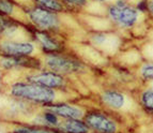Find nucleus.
Here are the masks:
<instances>
[{
    "label": "nucleus",
    "instance_id": "nucleus-3",
    "mask_svg": "<svg viewBox=\"0 0 153 133\" xmlns=\"http://www.w3.org/2000/svg\"><path fill=\"white\" fill-rule=\"evenodd\" d=\"M41 55L27 57L0 56V70L5 75V79L17 78L28 72L43 69Z\"/></svg>",
    "mask_w": 153,
    "mask_h": 133
},
{
    "label": "nucleus",
    "instance_id": "nucleus-18",
    "mask_svg": "<svg viewBox=\"0 0 153 133\" xmlns=\"http://www.w3.org/2000/svg\"><path fill=\"white\" fill-rule=\"evenodd\" d=\"M31 4L58 14H63L66 12L61 0H31Z\"/></svg>",
    "mask_w": 153,
    "mask_h": 133
},
{
    "label": "nucleus",
    "instance_id": "nucleus-16",
    "mask_svg": "<svg viewBox=\"0 0 153 133\" xmlns=\"http://www.w3.org/2000/svg\"><path fill=\"white\" fill-rule=\"evenodd\" d=\"M101 100L111 110H122L125 105L124 96L115 90H105L101 96Z\"/></svg>",
    "mask_w": 153,
    "mask_h": 133
},
{
    "label": "nucleus",
    "instance_id": "nucleus-2",
    "mask_svg": "<svg viewBox=\"0 0 153 133\" xmlns=\"http://www.w3.org/2000/svg\"><path fill=\"white\" fill-rule=\"evenodd\" d=\"M22 10L23 19L33 28L58 34H62L63 32L64 23L62 14L47 11L33 4L22 7Z\"/></svg>",
    "mask_w": 153,
    "mask_h": 133
},
{
    "label": "nucleus",
    "instance_id": "nucleus-8",
    "mask_svg": "<svg viewBox=\"0 0 153 133\" xmlns=\"http://www.w3.org/2000/svg\"><path fill=\"white\" fill-rule=\"evenodd\" d=\"M82 119L91 133H118L120 130L118 121L101 111L86 108Z\"/></svg>",
    "mask_w": 153,
    "mask_h": 133
},
{
    "label": "nucleus",
    "instance_id": "nucleus-13",
    "mask_svg": "<svg viewBox=\"0 0 153 133\" xmlns=\"http://www.w3.org/2000/svg\"><path fill=\"white\" fill-rule=\"evenodd\" d=\"M3 133H61L58 129L30 123H0Z\"/></svg>",
    "mask_w": 153,
    "mask_h": 133
},
{
    "label": "nucleus",
    "instance_id": "nucleus-26",
    "mask_svg": "<svg viewBox=\"0 0 153 133\" xmlns=\"http://www.w3.org/2000/svg\"><path fill=\"white\" fill-rule=\"evenodd\" d=\"M95 1H103L104 2V1H108V0H95Z\"/></svg>",
    "mask_w": 153,
    "mask_h": 133
},
{
    "label": "nucleus",
    "instance_id": "nucleus-7",
    "mask_svg": "<svg viewBox=\"0 0 153 133\" xmlns=\"http://www.w3.org/2000/svg\"><path fill=\"white\" fill-rule=\"evenodd\" d=\"M21 77L26 81L42 85L44 87H47L49 89L56 90V91L69 96L68 93L70 89L69 77L56 73L54 71H51V70H47L45 68L38 70V71L25 73Z\"/></svg>",
    "mask_w": 153,
    "mask_h": 133
},
{
    "label": "nucleus",
    "instance_id": "nucleus-24",
    "mask_svg": "<svg viewBox=\"0 0 153 133\" xmlns=\"http://www.w3.org/2000/svg\"><path fill=\"white\" fill-rule=\"evenodd\" d=\"M13 1H15L21 7H26V5L31 4V0H13Z\"/></svg>",
    "mask_w": 153,
    "mask_h": 133
},
{
    "label": "nucleus",
    "instance_id": "nucleus-23",
    "mask_svg": "<svg viewBox=\"0 0 153 133\" xmlns=\"http://www.w3.org/2000/svg\"><path fill=\"white\" fill-rule=\"evenodd\" d=\"M5 84V75L3 74V72L0 70V92L2 91L3 87H4Z\"/></svg>",
    "mask_w": 153,
    "mask_h": 133
},
{
    "label": "nucleus",
    "instance_id": "nucleus-22",
    "mask_svg": "<svg viewBox=\"0 0 153 133\" xmlns=\"http://www.w3.org/2000/svg\"><path fill=\"white\" fill-rule=\"evenodd\" d=\"M141 73L146 78H153V64L143 66Z\"/></svg>",
    "mask_w": 153,
    "mask_h": 133
},
{
    "label": "nucleus",
    "instance_id": "nucleus-27",
    "mask_svg": "<svg viewBox=\"0 0 153 133\" xmlns=\"http://www.w3.org/2000/svg\"><path fill=\"white\" fill-rule=\"evenodd\" d=\"M1 18H2V15H0V19H1Z\"/></svg>",
    "mask_w": 153,
    "mask_h": 133
},
{
    "label": "nucleus",
    "instance_id": "nucleus-6",
    "mask_svg": "<svg viewBox=\"0 0 153 133\" xmlns=\"http://www.w3.org/2000/svg\"><path fill=\"white\" fill-rule=\"evenodd\" d=\"M36 108L0 92V123H27Z\"/></svg>",
    "mask_w": 153,
    "mask_h": 133
},
{
    "label": "nucleus",
    "instance_id": "nucleus-5",
    "mask_svg": "<svg viewBox=\"0 0 153 133\" xmlns=\"http://www.w3.org/2000/svg\"><path fill=\"white\" fill-rule=\"evenodd\" d=\"M26 31L28 38L36 45L39 54L44 55L57 54L66 51V44L62 34L39 30L26 23Z\"/></svg>",
    "mask_w": 153,
    "mask_h": 133
},
{
    "label": "nucleus",
    "instance_id": "nucleus-15",
    "mask_svg": "<svg viewBox=\"0 0 153 133\" xmlns=\"http://www.w3.org/2000/svg\"><path fill=\"white\" fill-rule=\"evenodd\" d=\"M57 129L61 133H91L84 119H62Z\"/></svg>",
    "mask_w": 153,
    "mask_h": 133
},
{
    "label": "nucleus",
    "instance_id": "nucleus-10",
    "mask_svg": "<svg viewBox=\"0 0 153 133\" xmlns=\"http://www.w3.org/2000/svg\"><path fill=\"white\" fill-rule=\"evenodd\" d=\"M0 39L18 40L29 39L26 31V22L13 17L2 16L0 19Z\"/></svg>",
    "mask_w": 153,
    "mask_h": 133
},
{
    "label": "nucleus",
    "instance_id": "nucleus-21",
    "mask_svg": "<svg viewBox=\"0 0 153 133\" xmlns=\"http://www.w3.org/2000/svg\"><path fill=\"white\" fill-rule=\"evenodd\" d=\"M91 42L97 44V45H101L106 42V34L103 32H95L91 36Z\"/></svg>",
    "mask_w": 153,
    "mask_h": 133
},
{
    "label": "nucleus",
    "instance_id": "nucleus-14",
    "mask_svg": "<svg viewBox=\"0 0 153 133\" xmlns=\"http://www.w3.org/2000/svg\"><path fill=\"white\" fill-rule=\"evenodd\" d=\"M61 118L51 112L47 108H36V112L33 113L27 123H33V125L43 126V127H48V128L57 129L61 123Z\"/></svg>",
    "mask_w": 153,
    "mask_h": 133
},
{
    "label": "nucleus",
    "instance_id": "nucleus-9",
    "mask_svg": "<svg viewBox=\"0 0 153 133\" xmlns=\"http://www.w3.org/2000/svg\"><path fill=\"white\" fill-rule=\"evenodd\" d=\"M39 54L36 45L30 39L3 40L0 39V56L27 57Z\"/></svg>",
    "mask_w": 153,
    "mask_h": 133
},
{
    "label": "nucleus",
    "instance_id": "nucleus-4",
    "mask_svg": "<svg viewBox=\"0 0 153 133\" xmlns=\"http://www.w3.org/2000/svg\"><path fill=\"white\" fill-rule=\"evenodd\" d=\"M41 57L45 69L54 71L66 77L84 73L87 69L80 59L71 55L66 51L57 54L44 55Z\"/></svg>",
    "mask_w": 153,
    "mask_h": 133
},
{
    "label": "nucleus",
    "instance_id": "nucleus-19",
    "mask_svg": "<svg viewBox=\"0 0 153 133\" xmlns=\"http://www.w3.org/2000/svg\"><path fill=\"white\" fill-rule=\"evenodd\" d=\"M63 3L65 11H74L79 10V9H84L88 5L89 0H61Z\"/></svg>",
    "mask_w": 153,
    "mask_h": 133
},
{
    "label": "nucleus",
    "instance_id": "nucleus-20",
    "mask_svg": "<svg viewBox=\"0 0 153 133\" xmlns=\"http://www.w3.org/2000/svg\"><path fill=\"white\" fill-rule=\"evenodd\" d=\"M141 104L147 112L153 114V90H147L141 95Z\"/></svg>",
    "mask_w": 153,
    "mask_h": 133
},
{
    "label": "nucleus",
    "instance_id": "nucleus-17",
    "mask_svg": "<svg viewBox=\"0 0 153 133\" xmlns=\"http://www.w3.org/2000/svg\"><path fill=\"white\" fill-rule=\"evenodd\" d=\"M0 15L24 21L22 7L13 0H0Z\"/></svg>",
    "mask_w": 153,
    "mask_h": 133
},
{
    "label": "nucleus",
    "instance_id": "nucleus-25",
    "mask_svg": "<svg viewBox=\"0 0 153 133\" xmlns=\"http://www.w3.org/2000/svg\"><path fill=\"white\" fill-rule=\"evenodd\" d=\"M149 8H150L151 13L153 14V0H151V2H150V5H149Z\"/></svg>",
    "mask_w": 153,
    "mask_h": 133
},
{
    "label": "nucleus",
    "instance_id": "nucleus-11",
    "mask_svg": "<svg viewBox=\"0 0 153 133\" xmlns=\"http://www.w3.org/2000/svg\"><path fill=\"white\" fill-rule=\"evenodd\" d=\"M108 12H109V16L116 23L124 27L133 26L137 22L138 18L137 11L122 1H118L116 4L111 5Z\"/></svg>",
    "mask_w": 153,
    "mask_h": 133
},
{
    "label": "nucleus",
    "instance_id": "nucleus-12",
    "mask_svg": "<svg viewBox=\"0 0 153 133\" xmlns=\"http://www.w3.org/2000/svg\"><path fill=\"white\" fill-rule=\"evenodd\" d=\"M61 119H82L86 108L71 102L70 100H61L46 106Z\"/></svg>",
    "mask_w": 153,
    "mask_h": 133
},
{
    "label": "nucleus",
    "instance_id": "nucleus-1",
    "mask_svg": "<svg viewBox=\"0 0 153 133\" xmlns=\"http://www.w3.org/2000/svg\"><path fill=\"white\" fill-rule=\"evenodd\" d=\"M2 93L13 99L28 103L34 108H46L61 100H70L68 95L29 82L22 77L5 79Z\"/></svg>",
    "mask_w": 153,
    "mask_h": 133
}]
</instances>
